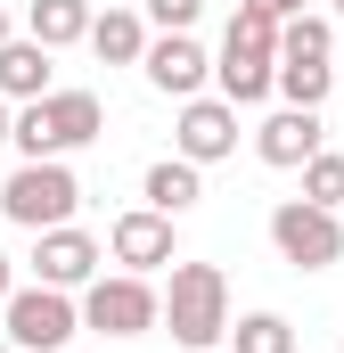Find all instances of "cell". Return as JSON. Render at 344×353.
I'll return each instance as SVG.
<instances>
[{"label": "cell", "instance_id": "obj_1", "mask_svg": "<svg viewBox=\"0 0 344 353\" xmlns=\"http://www.w3.org/2000/svg\"><path fill=\"white\" fill-rule=\"evenodd\" d=\"M156 329H172L180 353H213L222 337H230V271L222 263H164Z\"/></svg>", "mask_w": 344, "mask_h": 353}, {"label": "cell", "instance_id": "obj_2", "mask_svg": "<svg viewBox=\"0 0 344 353\" xmlns=\"http://www.w3.org/2000/svg\"><path fill=\"white\" fill-rule=\"evenodd\" d=\"M98 132H107V99H98V90H50V99L8 107V148H17V165H33V157H74Z\"/></svg>", "mask_w": 344, "mask_h": 353}, {"label": "cell", "instance_id": "obj_3", "mask_svg": "<svg viewBox=\"0 0 344 353\" xmlns=\"http://www.w3.org/2000/svg\"><path fill=\"white\" fill-rule=\"evenodd\" d=\"M0 214L17 222V230H58V222H74L83 214V181L66 157H33V165H17V173L0 181Z\"/></svg>", "mask_w": 344, "mask_h": 353}, {"label": "cell", "instance_id": "obj_4", "mask_svg": "<svg viewBox=\"0 0 344 353\" xmlns=\"http://www.w3.org/2000/svg\"><path fill=\"white\" fill-rule=\"evenodd\" d=\"M0 337L17 353H66L74 337H83V304L66 296V288H8L0 296Z\"/></svg>", "mask_w": 344, "mask_h": 353}, {"label": "cell", "instance_id": "obj_5", "mask_svg": "<svg viewBox=\"0 0 344 353\" xmlns=\"http://www.w3.org/2000/svg\"><path fill=\"white\" fill-rule=\"evenodd\" d=\"M74 304H83L90 337H148L156 329V279H140V271H98Z\"/></svg>", "mask_w": 344, "mask_h": 353}, {"label": "cell", "instance_id": "obj_6", "mask_svg": "<svg viewBox=\"0 0 344 353\" xmlns=\"http://www.w3.org/2000/svg\"><path fill=\"white\" fill-rule=\"evenodd\" d=\"M270 247H279V263H295V271H328L344 255V222L328 205H312V197H279L270 205Z\"/></svg>", "mask_w": 344, "mask_h": 353}, {"label": "cell", "instance_id": "obj_7", "mask_svg": "<svg viewBox=\"0 0 344 353\" xmlns=\"http://www.w3.org/2000/svg\"><path fill=\"white\" fill-rule=\"evenodd\" d=\"M107 263V247L90 239L83 222H58V230H33V279L41 288H66V296H83L90 279Z\"/></svg>", "mask_w": 344, "mask_h": 353}, {"label": "cell", "instance_id": "obj_8", "mask_svg": "<svg viewBox=\"0 0 344 353\" xmlns=\"http://www.w3.org/2000/svg\"><path fill=\"white\" fill-rule=\"evenodd\" d=\"M107 255H115L123 271H140V279H156L164 263H180L172 214H156V205H131V214H115V222H107Z\"/></svg>", "mask_w": 344, "mask_h": 353}, {"label": "cell", "instance_id": "obj_9", "mask_svg": "<svg viewBox=\"0 0 344 353\" xmlns=\"http://www.w3.org/2000/svg\"><path fill=\"white\" fill-rule=\"evenodd\" d=\"M172 157H189V165H222V157H238V107H230V99H213V90L180 99Z\"/></svg>", "mask_w": 344, "mask_h": 353}, {"label": "cell", "instance_id": "obj_10", "mask_svg": "<svg viewBox=\"0 0 344 353\" xmlns=\"http://www.w3.org/2000/svg\"><path fill=\"white\" fill-rule=\"evenodd\" d=\"M140 74H148V90H164L172 107H180V99H197V90L213 83V58L197 50V33H148Z\"/></svg>", "mask_w": 344, "mask_h": 353}, {"label": "cell", "instance_id": "obj_11", "mask_svg": "<svg viewBox=\"0 0 344 353\" xmlns=\"http://www.w3.org/2000/svg\"><path fill=\"white\" fill-rule=\"evenodd\" d=\"M270 74H279V50L222 33V58H213V99H230V107H262V99H270Z\"/></svg>", "mask_w": 344, "mask_h": 353}, {"label": "cell", "instance_id": "obj_12", "mask_svg": "<svg viewBox=\"0 0 344 353\" xmlns=\"http://www.w3.org/2000/svg\"><path fill=\"white\" fill-rule=\"evenodd\" d=\"M312 148H320V107H279V115L255 123V157L270 173H295Z\"/></svg>", "mask_w": 344, "mask_h": 353}, {"label": "cell", "instance_id": "obj_13", "mask_svg": "<svg viewBox=\"0 0 344 353\" xmlns=\"http://www.w3.org/2000/svg\"><path fill=\"white\" fill-rule=\"evenodd\" d=\"M58 50H41L33 33H8L0 41V99L8 107H25V99H50L58 90V66H50Z\"/></svg>", "mask_w": 344, "mask_h": 353}, {"label": "cell", "instance_id": "obj_14", "mask_svg": "<svg viewBox=\"0 0 344 353\" xmlns=\"http://www.w3.org/2000/svg\"><path fill=\"white\" fill-rule=\"evenodd\" d=\"M140 197H148L156 214L180 222V214H197V205H205V165H189V157H156V165L140 173Z\"/></svg>", "mask_w": 344, "mask_h": 353}, {"label": "cell", "instance_id": "obj_15", "mask_svg": "<svg viewBox=\"0 0 344 353\" xmlns=\"http://www.w3.org/2000/svg\"><path fill=\"white\" fill-rule=\"evenodd\" d=\"M90 50L107 58V66H140V50H148V17L123 0V8H90Z\"/></svg>", "mask_w": 344, "mask_h": 353}, {"label": "cell", "instance_id": "obj_16", "mask_svg": "<svg viewBox=\"0 0 344 353\" xmlns=\"http://www.w3.org/2000/svg\"><path fill=\"white\" fill-rule=\"evenodd\" d=\"M90 8H98V0H25V33H33L41 50H74L90 33Z\"/></svg>", "mask_w": 344, "mask_h": 353}, {"label": "cell", "instance_id": "obj_17", "mask_svg": "<svg viewBox=\"0 0 344 353\" xmlns=\"http://www.w3.org/2000/svg\"><path fill=\"white\" fill-rule=\"evenodd\" d=\"M270 90H279L287 107H328V99H336V66H328V58H279Z\"/></svg>", "mask_w": 344, "mask_h": 353}, {"label": "cell", "instance_id": "obj_18", "mask_svg": "<svg viewBox=\"0 0 344 353\" xmlns=\"http://www.w3.org/2000/svg\"><path fill=\"white\" fill-rule=\"evenodd\" d=\"M279 58H336V17L328 8H295L279 25Z\"/></svg>", "mask_w": 344, "mask_h": 353}, {"label": "cell", "instance_id": "obj_19", "mask_svg": "<svg viewBox=\"0 0 344 353\" xmlns=\"http://www.w3.org/2000/svg\"><path fill=\"white\" fill-rule=\"evenodd\" d=\"M230 345L238 353H295V329H287V312H238Z\"/></svg>", "mask_w": 344, "mask_h": 353}, {"label": "cell", "instance_id": "obj_20", "mask_svg": "<svg viewBox=\"0 0 344 353\" xmlns=\"http://www.w3.org/2000/svg\"><path fill=\"white\" fill-rule=\"evenodd\" d=\"M295 173H303V197H312V205H328V214L344 205V157H336V148H312Z\"/></svg>", "mask_w": 344, "mask_h": 353}, {"label": "cell", "instance_id": "obj_21", "mask_svg": "<svg viewBox=\"0 0 344 353\" xmlns=\"http://www.w3.org/2000/svg\"><path fill=\"white\" fill-rule=\"evenodd\" d=\"M156 33H197V17H205V0H131Z\"/></svg>", "mask_w": 344, "mask_h": 353}, {"label": "cell", "instance_id": "obj_22", "mask_svg": "<svg viewBox=\"0 0 344 353\" xmlns=\"http://www.w3.org/2000/svg\"><path fill=\"white\" fill-rule=\"evenodd\" d=\"M246 8H262V17H279V25H287V17H295V8H312V0H246Z\"/></svg>", "mask_w": 344, "mask_h": 353}, {"label": "cell", "instance_id": "obj_23", "mask_svg": "<svg viewBox=\"0 0 344 353\" xmlns=\"http://www.w3.org/2000/svg\"><path fill=\"white\" fill-rule=\"evenodd\" d=\"M8 288H17V263H8V247H0V296H8Z\"/></svg>", "mask_w": 344, "mask_h": 353}, {"label": "cell", "instance_id": "obj_24", "mask_svg": "<svg viewBox=\"0 0 344 353\" xmlns=\"http://www.w3.org/2000/svg\"><path fill=\"white\" fill-rule=\"evenodd\" d=\"M0 148H8V99H0Z\"/></svg>", "mask_w": 344, "mask_h": 353}, {"label": "cell", "instance_id": "obj_25", "mask_svg": "<svg viewBox=\"0 0 344 353\" xmlns=\"http://www.w3.org/2000/svg\"><path fill=\"white\" fill-rule=\"evenodd\" d=\"M0 41H8V8H0Z\"/></svg>", "mask_w": 344, "mask_h": 353}, {"label": "cell", "instance_id": "obj_26", "mask_svg": "<svg viewBox=\"0 0 344 353\" xmlns=\"http://www.w3.org/2000/svg\"><path fill=\"white\" fill-rule=\"evenodd\" d=\"M328 17H344V0H328Z\"/></svg>", "mask_w": 344, "mask_h": 353}, {"label": "cell", "instance_id": "obj_27", "mask_svg": "<svg viewBox=\"0 0 344 353\" xmlns=\"http://www.w3.org/2000/svg\"><path fill=\"white\" fill-rule=\"evenodd\" d=\"M0 353H17V345H8V337H0Z\"/></svg>", "mask_w": 344, "mask_h": 353}, {"label": "cell", "instance_id": "obj_28", "mask_svg": "<svg viewBox=\"0 0 344 353\" xmlns=\"http://www.w3.org/2000/svg\"><path fill=\"white\" fill-rule=\"evenodd\" d=\"M107 8H123V0H107Z\"/></svg>", "mask_w": 344, "mask_h": 353}, {"label": "cell", "instance_id": "obj_29", "mask_svg": "<svg viewBox=\"0 0 344 353\" xmlns=\"http://www.w3.org/2000/svg\"><path fill=\"white\" fill-rule=\"evenodd\" d=\"M336 222H344V205H336Z\"/></svg>", "mask_w": 344, "mask_h": 353}, {"label": "cell", "instance_id": "obj_30", "mask_svg": "<svg viewBox=\"0 0 344 353\" xmlns=\"http://www.w3.org/2000/svg\"><path fill=\"white\" fill-rule=\"evenodd\" d=\"M336 353H344V337H336Z\"/></svg>", "mask_w": 344, "mask_h": 353}]
</instances>
